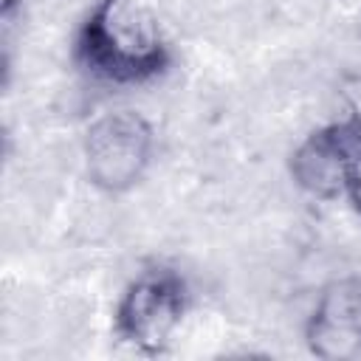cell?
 Returning <instances> with one entry per match:
<instances>
[{"mask_svg":"<svg viewBox=\"0 0 361 361\" xmlns=\"http://www.w3.org/2000/svg\"><path fill=\"white\" fill-rule=\"evenodd\" d=\"M344 195H347V200L355 206V212H361V152H355V158H353L350 166H347Z\"/></svg>","mask_w":361,"mask_h":361,"instance_id":"6","label":"cell"},{"mask_svg":"<svg viewBox=\"0 0 361 361\" xmlns=\"http://www.w3.org/2000/svg\"><path fill=\"white\" fill-rule=\"evenodd\" d=\"M307 347L327 361L361 353V276H341L322 288L307 322Z\"/></svg>","mask_w":361,"mask_h":361,"instance_id":"5","label":"cell"},{"mask_svg":"<svg viewBox=\"0 0 361 361\" xmlns=\"http://www.w3.org/2000/svg\"><path fill=\"white\" fill-rule=\"evenodd\" d=\"M355 152H361V118L330 124L296 147L290 158V175L305 192L316 197H338L344 195L347 166Z\"/></svg>","mask_w":361,"mask_h":361,"instance_id":"4","label":"cell"},{"mask_svg":"<svg viewBox=\"0 0 361 361\" xmlns=\"http://www.w3.org/2000/svg\"><path fill=\"white\" fill-rule=\"evenodd\" d=\"M17 3H20V0H3V3H0V8H3V14H11V8H14Z\"/></svg>","mask_w":361,"mask_h":361,"instance_id":"7","label":"cell"},{"mask_svg":"<svg viewBox=\"0 0 361 361\" xmlns=\"http://www.w3.org/2000/svg\"><path fill=\"white\" fill-rule=\"evenodd\" d=\"M186 310V285L175 271H147L121 296L116 327L141 353H161Z\"/></svg>","mask_w":361,"mask_h":361,"instance_id":"3","label":"cell"},{"mask_svg":"<svg viewBox=\"0 0 361 361\" xmlns=\"http://www.w3.org/2000/svg\"><path fill=\"white\" fill-rule=\"evenodd\" d=\"M155 149L152 124L138 110H113L99 116L85 135V169L96 189L127 192L133 189Z\"/></svg>","mask_w":361,"mask_h":361,"instance_id":"2","label":"cell"},{"mask_svg":"<svg viewBox=\"0 0 361 361\" xmlns=\"http://www.w3.org/2000/svg\"><path fill=\"white\" fill-rule=\"evenodd\" d=\"M76 54L93 76L116 85L158 76L169 48L155 0H99L79 31Z\"/></svg>","mask_w":361,"mask_h":361,"instance_id":"1","label":"cell"}]
</instances>
